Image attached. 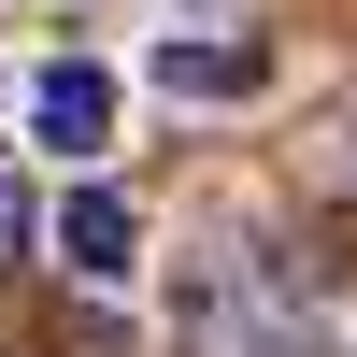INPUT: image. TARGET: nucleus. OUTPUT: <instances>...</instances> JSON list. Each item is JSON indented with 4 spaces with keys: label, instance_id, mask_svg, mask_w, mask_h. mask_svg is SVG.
Segmentation results:
<instances>
[{
    "label": "nucleus",
    "instance_id": "nucleus-1",
    "mask_svg": "<svg viewBox=\"0 0 357 357\" xmlns=\"http://www.w3.org/2000/svg\"><path fill=\"white\" fill-rule=\"evenodd\" d=\"M172 329H186V357H329L272 243H215V257H186V286H172Z\"/></svg>",
    "mask_w": 357,
    "mask_h": 357
},
{
    "label": "nucleus",
    "instance_id": "nucleus-2",
    "mask_svg": "<svg viewBox=\"0 0 357 357\" xmlns=\"http://www.w3.org/2000/svg\"><path fill=\"white\" fill-rule=\"evenodd\" d=\"M143 72H158L172 100H257V86H272V43H243V29H172Z\"/></svg>",
    "mask_w": 357,
    "mask_h": 357
},
{
    "label": "nucleus",
    "instance_id": "nucleus-3",
    "mask_svg": "<svg viewBox=\"0 0 357 357\" xmlns=\"http://www.w3.org/2000/svg\"><path fill=\"white\" fill-rule=\"evenodd\" d=\"M29 143H57V158L114 143V72L100 57H43V72H29Z\"/></svg>",
    "mask_w": 357,
    "mask_h": 357
},
{
    "label": "nucleus",
    "instance_id": "nucleus-4",
    "mask_svg": "<svg viewBox=\"0 0 357 357\" xmlns=\"http://www.w3.org/2000/svg\"><path fill=\"white\" fill-rule=\"evenodd\" d=\"M43 243L72 257L86 286H129V257H143V215H129V186H72V200L43 215Z\"/></svg>",
    "mask_w": 357,
    "mask_h": 357
},
{
    "label": "nucleus",
    "instance_id": "nucleus-5",
    "mask_svg": "<svg viewBox=\"0 0 357 357\" xmlns=\"http://www.w3.org/2000/svg\"><path fill=\"white\" fill-rule=\"evenodd\" d=\"M29 243H43V200H29V186H15V172H0V272H15V257H29Z\"/></svg>",
    "mask_w": 357,
    "mask_h": 357
}]
</instances>
